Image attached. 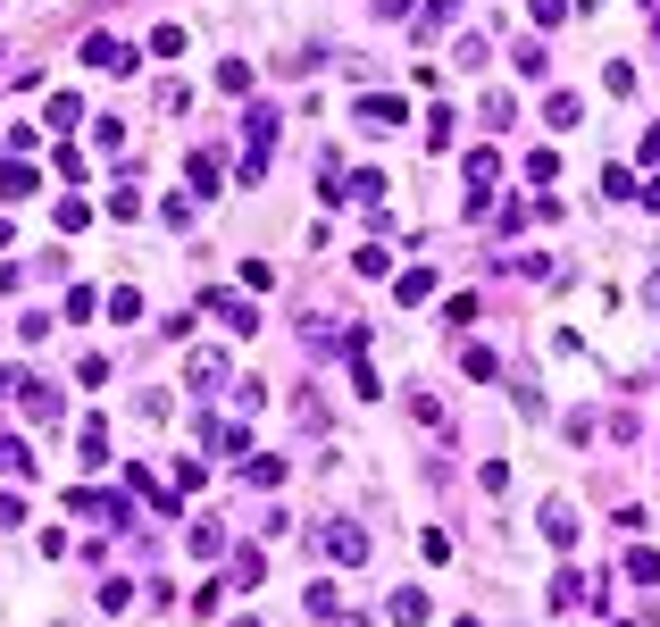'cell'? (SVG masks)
Segmentation results:
<instances>
[{
    "label": "cell",
    "instance_id": "f1b7e54d",
    "mask_svg": "<svg viewBox=\"0 0 660 627\" xmlns=\"http://www.w3.org/2000/svg\"><path fill=\"white\" fill-rule=\"evenodd\" d=\"M92 310H101V293H92V285H67V318H76V327H84Z\"/></svg>",
    "mask_w": 660,
    "mask_h": 627
},
{
    "label": "cell",
    "instance_id": "e0dca14e",
    "mask_svg": "<svg viewBox=\"0 0 660 627\" xmlns=\"http://www.w3.org/2000/svg\"><path fill=\"white\" fill-rule=\"evenodd\" d=\"M0 477H34V452L17 444V435H0Z\"/></svg>",
    "mask_w": 660,
    "mask_h": 627
},
{
    "label": "cell",
    "instance_id": "ffe728a7",
    "mask_svg": "<svg viewBox=\"0 0 660 627\" xmlns=\"http://www.w3.org/2000/svg\"><path fill=\"white\" fill-rule=\"evenodd\" d=\"M627 577H635V586H660V552L635 544V552H627Z\"/></svg>",
    "mask_w": 660,
    "mask_h": 627
},
{
    "label": "cell",
    "instance_id": "5bb4252c",
    "mask_svg": "<svg viewBox=\"0 0 660 627\" xmlns=\"http://www.w3.org/2000/svg\"><path fill=\"white\" fill-rule=\"evenodd\" d=\"M42 118H51V134H67V126H84V101H76V92H51V109H42Z\"/></svg>",
    "mask_w": 660,
    "mask_h": 627
},
{
    "label": "cell",
    "instance_id": "2e32d148",
    "mask_svg": "<svg viewBox=\"0 0 660 627\" xmlns=\"http://www.w3.org/2000/svg\"><path fill=\"white\" fill-rule=\"evenodd\" d=\"M34 193V168H26V159H9V168H0V201H26Z\"/></svg>",
    "mask_w": 660,
    "mask_h": 627
},
{
    "label": "cell",
    "instance_id": "d6986e66",
    "mask_svg": "<svg viewBox=\"0 0 660 627\" xmlns=\"http://www.w3.org/2000/svg\"><path fill=\"white\" fill-rule=\"evenodd\" d=\"M452 134H460V109L435 101V109H427V143H452Z\"/></svg>",
    "mask_w": 660,
    "mask_h": 627
},
{
    "label": "cell",
    "instance_id": "3957f363",
    "mask_svg": "<svg viewBox=\"0 0 660 627\" xmlns=\"http://www.w3.org/2000/svg\"><path fill=\"white\" fill-rule=\"evenodd\" d=\"M9 393H17V410H26L34 427H51V418H59V385H42V377H9Z\"/></svg>",
    "mask_w": 660,
    "mask_h": 627
},
{
    "label": "cell",
    "instance_id": "1f68e13d",
    "mask_svg": "<svg viewBox=\"0 0 660 627\" xmlns=\"http://www.w3.org/2000/svg\"><path fill=\"white\" fill-rule=\"evenodd\" d=\"M376 17H410V0H376Z\"/></svg>",
    "mask_w": 660,
    "mask_h": 627
},
{
    "label": "cell",
    "instance_id": "ac0fdd59",
    "mask_svg": "<svg viewBox=\"0 0 660 627\" xmlns=\"http://www.w3.org/2000/svg\"><path fill=\"white\" fill-rule=\"evenodd\" d=\"M76 452L92 460V469H101V460H109V427H101V418H84V435H76Z\"/></svg>",
    "mask_w": 660,
    "mask_h": 627
},
{
    "label": "cell",
    "instance_id": "d4e9b609",
    "mask_svg": "<svg viewBox=\"0 0 660 627\" xmlns=\"http://www.w3.org/2000/svg\"><path fill=\"white\" fill-rule=\"evenodd\" d=\"M544 67H552V51H544V42H518V76L535 84V76H544Z\"/></svg>",
    "mask_w": 660,
    "mask_h": 627
},
{
    "label": "cell",
    "instance_id": "6da1fadb",
    "mask_svg": "<svg viewBox=\"0 0 660 627\" xmlns=\"http://www.w3.org/2000/svg\"><path fill=\"white\" fill-rule=\"evenodd\" d=\"M84 67H92V76H134L143 51H134V42H117V34H84Z\"/></svg>",
    "mask_w": 660,
    "mask_h": 627
},
{
    "label": "cell",
    "instance_id": "8fae6325",
    "mask_svg": "<svg viewBox=\"0 0 660 627\" xmlns=\"http://www.w3.org/2000/svg\"><path fill=\"white\" fill-rule=\"evenodd\" d=\"M427 293H435V268H402L393 276V301H402V310H418Z\"/></svg>",
    "mask_w": 660,
    "mask_h": 627
},
{
    "label": "cell",
    "instance_id": "7c38bea8",
    "mask_svg": "<svg viewBox=\"0 0 660 627\" xmlns=\"http://www.w3.org/2000/svg\"><path fill=\"white\" fill-rule=\"evenodd\" d=\"M544 544H560V552L577 544V510L569 502H544Z\"/></svg>",
    "mask_w": 660,
    "mask_h": 627
},
{
    "label": "cell",
    "instance_id": "30bf717a",
    "mask_svg": "<svg viewBox=\"0 0 660 627\" xmlns=\"http://www.w3.org/2000/svg\"><path fill=\"white\" fill-rule=\"evenodd\" d=\"M243 485H251V494H276V485H285V460H276V452H251V460H243Z\"/></svg>",
    "mask_w": 660,
    "mask_h": 627
},
{
    "label": "cell",
    "instance_id": "52a82bcc",
    "mask_svg": "<svg viewBox=\"0 0 660 627\" xmlns=\"http://www.w3.org/2000/svg\"><path fill=\"white\" fill-rule=\"evenodd\" d=\"M218 151H184V193H193V201H209V193H218Z\"/></svg>",
    "mask_w": 660,
    "mask_h": 627
},
{
    "label": "cell",
    "instance_id": "484cf974",
    "mask_svg": "<svg viewBox=\"0 0 660 627\" xmlns=\"http://www.w3.org/2000/svg\"><path fill=\"white\" fill-rule=\"evenodd\" d=\"M109 218L134 226V218H143V193H134V184H117V193H109Z\"/></svg>",
    "mask_w": 660,
    "mask_h": 627
},
{
    "label": "cell",
    "instance_id": "9c48e42d",
    "mask_svg": "<svg viewBox=\"0 0 660 627\" xmlns=\"http://www.w3.org/2000/svg\"><path fill=\"white\" fill-rule=\"evenodd\" d=\"M385 611H393V627H427V611H435V602H427V586H393V602H385Z\"/></svg>",
    "mask_w": 660,
    "mask_h": 627
},
{
    "label": "cell",
    "instance_id": "f546056e",
    "mask_svg": "<svg viewBox=\"0 0 660 627\" xmlns=\"http://www.w3.org/2000/svg\"><path fill=\"white\" fill-rule=\"evenodd\" d=\"M460 377H493V352H485V343H460Z\"/></svg>",
    "mask_w": 660,
    "mask_h": 627
},
{
    "label": "cell",
    "instance_id": "4fadbf2b",
    "mask_svg": "<svg viewBox=\"0 0 660 627\" xmlns=\"http://www.w3.org/2000/svg\"><path fill=\"white\" fill-rule=\"evenodd\" d=\"M184 377H193L201 393H218V385H226V360H218V352H193V360H184Z\"/></svg>",
    "mask_w": 660,
    "mask_h": 627
},
{
    "label": "cell",
    "instance_id": "7a4b0ae2",
    "mask_svg": "<svg viewBox=\"0 0 660 627\" xmlns=\"http://www.w3.org/2000/svg\"><path fill=\"white\" fill-rule=\"evenodd\" d=\"M460 184H468V201H460V209H468V218H477V209L493 201V184H502V159H493V151H468V168H460Z\"/></svg>",
    "mask_w": 660,
    "mask_h": 627
},
{
    "label": "cell",
    "instance_id": "cb8c5ba5",
    "mask_svg": "<svg viewBox=\"0 0 660 627\" xmlns=\"http://www.w3.org/2000/svg\"><path fill=\"white\" fill-rule=\"evenodd\" d=\"M184 544H193V552H201V561H209V552H218V544H226V527H218V519H193V536H184Z\"/></svg>",
    "mask_w": 660,
    "mask_h": 627
},
{
    "label": "cell",
    "instance_id": "44dd1931",
    "mask_svg": "<svg viewBox=\"0 0 660 627\" xmlns=\"http://www.w3.org/2000/svg\"><path fill=\"white\" fill-rule=\"evenodd\" d=\"M109 318H117V327H134V318H143V293L117 285V293H109Z\"/></svg>",
    "mask_w": 660,
    "mask_h": 627
},
{
    "label": "cell",
    "instance_id": "277c9868",
    "mask_svg": "<svg viewBox=\"0 0 660 627\" xmlns=\"http://www.w3.org/2000/svg\"><path fill=\"white\" fill-rule=\"evenodd\" d=\"M351 118H360V126H393V134H402V126H410V101H402V92H360V109H351Z\"/></svg>",
    "mask_w": 660,
    "mask_h": 627
},
{
    "label": "cell",
    "instance_id": "7402d4cb",
    "mask_svg": "<svg viewBox=\"0 0 660 627\" xmlns=\"http://www.w3.org/2000/svg\"><path fill=\"white\" fill-rule=\"evenodd\" d=\"M351 393H360V402H385V377H376L368 360H351Z\"/></svg>",
    "mask_w": 660,
    "mask_h": 627
},
{
    "label": "cell",
    "instance_id": "9a60e30c",
    "mask_svg": "<svg viewBox=\"0 0 660 627\" xmlns=\"http://www.w3.org/2000/svg\"><path fill=\"white\" fill-rule=\"evenodd\" d=\"M184 51H193V34H184V26H151V59H184Z\"/></svg>",
    "mask_w": 660,
    "mask_h": 627
},
{
    "label": "cell",
    "instance_id": "83f0119b",
    "mask_svg": "<svg viewBox=\"0 0 660 627\" xmlns=\"http://www.w3.org/2000/svg\"><path fill=\"white\" fill-rule=\"evenodd\" d=\"M544 118H552V126H577V118H585V101H577V92H552V109H544Z\"/></svg>",
    "mask_w": 660,
    "mask_h": 627
},
{
    "label": "cell",
    "instance_id": "8992f818",
    "mask_svg": "<svg viewBox=\"0 0 660 627\" xmlns=\"http://www.w3.org/2000/svg\"><path fill=\"white\" fill-rule=\"evenodd\" d=\"M318 544L335 552L343 569H360V561H368V536H360V527H351V519H335V527H318Z\"/></svg>",
    "mask_w": 660,
    "mask_h": 627
},
{
    "label": "cell",
    "instance_id": "ba28073f",
    "mask_svg": "<svg viewBox=\"0 0 660 627\" xmlns=\"http://www.w3.org/2000/svg\"><path fill=\"white\" fill-rule=\"evenodd\" d=\"M201 310H218L234 335H259V310H251V301H234V293H201Z\"/></svg>",
    "mask_w": 660,
    "mask_h": 627
},
{
    "label": "cell",
    "instance_id": "4dcf8cb0",
    "mask_svg": "<svg viewBox=\"0 0 660 627\" xmlns=\"http://www.w3.org/2000/svg\"><path fill=\"white\" fill-rule=\"evenodd\" d=\"M527 17H535V26H560V17H569V0H527Z\"/></svg>",
    "mask_w": 660,
    "mask_h": 627
},
{
    "label": "cell",
    "instance_id": "603a6c76",
    "mask_svg": "<svg viewBox=\"0 0 660 627\" xmlns=\"http://www.w3.org/2000/svg\"><path fill=\"white\" fill-rule=\"evenodd\" d=\"M351 201H368V209L385 201V168H360V176H351Z\"/></svg>",
    "mask_w": 660,
    "mask_h": 627
},
{
    "label": "cell",
    "instance_id": "5b68a950",
    "mask_svg": "<svg viewBox=\"0 0 660 627\" xmlns=\"http://www.w3.org/2000/svg\"><path fill=\"white\" fill-rule=\"evenodd\" d=\"M585 602H602V577L560 569V577H552V611H585Z\"/></svg>",
    "mask_w": 660,
    "mask_h": 627
},
{
    "label": "cell",
    "instance_id": "4316f807",
    "mask_svg": "<svg viewBox=\"0 0 660 627\" xmlns=\"http://www.w3.org/2000/svg\"><path fill=\"white\" fill-rule=\"evenodd\" d=\"M468 318H477V293H452V301H443V327H452V335L468 327Z\"/></svg>",
    "mask_w": 660,
    "mask_h": 627
}]
</instances>
